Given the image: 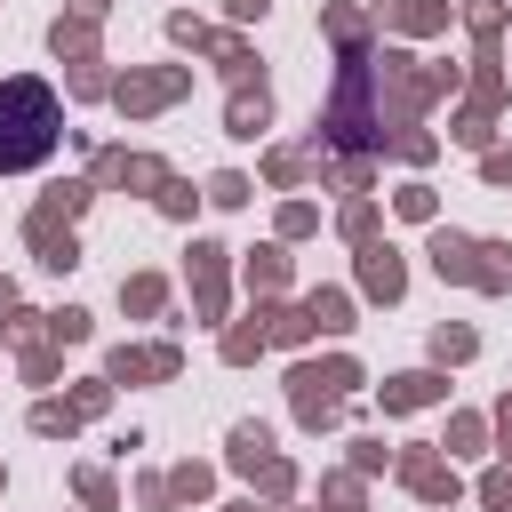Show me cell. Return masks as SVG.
Segmentation results:
<instances>
[{
    "instance_id": "obj_1",
    "label": "cell",
    "mask_w": 512,
    "mask_h": 512,
    "mask_svg": "<svg viewBox=\"0 0 512 512\" xmlns=\"http://www.w3.org/2000/svg\"><path fill=\"white\" fill-rule=\"evenodd\" d=\"M56 128L64 112L40 80H0V168H40L56 152Z\"/></svg>"
},
{
    "instance_id": "obj_2",
    "label": "cell",
    "mask_w": 512,
    "mask_h": 512,
    "mask_svg": "<svg viewBox=\"0 0 512 512\" xmlns=\"http://www.w3.org/2000/svg\"><path fill=\"white\" fill-rule=\"evenodd\" d=\"M112 96H120V112H152V104H176V96H184V72H136V80H120Z\"/></svg>"
},
{
    "instance_id": "obj_3",
    "label": "cell",
    "mask_w": 512,
    "mask_h": 512,
    "mask_svg": "<svg viewBox=\"0 0 512 512\" xmlns=\"http://www.w3.org/2000/svg\"><path fill=\"white\" fill-rule=\"evenodd\" d=\"M432 264H440V280H480V240L440 232V240H432Z\"/></svg>"
},
{
    "instance_id": "obj_4",
    "label": "cell",
    "mask_w": 512,
    "mask_h": 512,
    "mask_svg": "<svg viewBox=\"0 0 512 512\" xmlns=\"http://www.w3.org/2000/svg\"><path fill=\"white\" fill-rule=\"evenodd\" d=\"M112 376H176V344H120L112 352Z\"/></svg>"
},
{
    "instance_id": "obj_5",
    "label": "cell",
    "mask_w": 512,
    "mask_h": 512,
    "mask_svg": "<svg viewBox=\"0 0 512 512\" xmlns=\"http://www.w3.org/2000/svg\"><path fill=\"white\" fill-rule=\"evenodd\" d=\"M360 288L392 304V296H400V256H392V248H368V256H360Z\"/></svg>"
},
{
    "instance_id": "obj_6",
    "label": "cell",
    "mask_w": 512,
    "mask_h": 512,
    "mask_svg": "<svg viewBox=\"0 0 512 512\" xmlns=\"http://www.w3.org/2000/svg\"><path fill=\"white\" fill-rule=\"evenodd\" d=\"M224 248H192V288H200V312L216 320V296H224V264H216Z\"/></svg>"
},
{
    "instance_id": "obj_7",
    "label": "cell",
    "mask_w": 512,
    "mask_h": 512,
    "mask_svg": "<svg viewBox=\"0 0 512 512\" xmlns=\"http://www.w3.org/2000/svg\"><path fill=\"white\" fill-rule=\"evenodd\" d=\"M440 392H448V384L416 368V376H392V384H384V408H424V400H440Z\"/></svg>"
},
{
    "instance_id": "obj_8",
    "label": "cell",
    "mask_w": 512,
    "mask_h": 512,
    "mask_svg": "<svg viewBox=\"0 0 512 512\" xmlns=\"http://www.w3.org/2000/svg\"><path fill=\"white\" fill-rule=\"evenodd\" d=\"M264 120H272V96H264V88H240V96H232V136H256Z\"/></svg>"
},
{
    "instance_id": "obj_9",
    "label": "cell",
    "mask_w": 512,
    "mask_h": 512,
    "mask_svg": "<svg viewBox=\"0 0 512 512\" xmlns=\"http://www.w3.org/2000/svg\"><path fill=\"white\" fill-rule=\"evenodd\" d=\"M400 472H408V488H424V496H456V472H448V464H432V456H408Z\"/></svg>"
},
{
    "instance_id": "obj_10",
    "label": "cell",
    "mask_w": 512,
    "mask_h": 512,
    "mask_svg": "<svg viewBox=\"0 0 512 512\" xmlns=\"http://www.w3.org/2000/svg\"><path fill=\"white\" fill-rule=\"evenodd\" d=\"M392 24L400 32H432V24H448V8L440 0H392Z\"/></svg>"
},
{
    "instance_id": "obj_11",
    "label": "cell",
    "mask_w": 512,
    "mask_h": 512,
    "mask_svg": "<svg viewBox=\"0 0 512 512\" xmlns=\"http://www.w3.org/2000/svg\"><path fill=\"white\" fill-rule=\"evenodd\" d=\"M264 456H272V432H264V424H240V432H232V464H240V472H256Z\"/></svg>"
},
{
    "instance_id": "obj_12",
    "label": "cell",
    "mask_w": 512,
    "mask_h": 512,
    "mask_svg": "<svg viewBox=\"0 0 512 512\" xmlns=\"http://www.w3.org/2000/svg\"><path fill=\"white\" fill-rule=\"evenodd\" d=\"M120 296H128V312H160V296H168V288H160L152 272H136V280L120 288Z\"/></svg>"
},
{
    "instance_id": "obj_13",
    "label": "cell",
    "mask_w": 512,
    "mask_h": 512,
    "mask_svg": "<svg viewBox=\"0 0 512 512\" xmlns=\"http://www.w3.org/2000/svg\"><path fill=\"white\" fill-rule=\"evenodd\" d=\"M48 336H56V344H80V336H88V312H72V304H64V312L48 320Z\"/></svg>"
},
{
    "instance_id": "obj_14",
    "label": "cell",
    "mask_w": 512,
    "mask_h": 512,
    "mask_svg": "<svg viewBox=\"0 0 512 512\" xmlns=\"http://www.w3.org/2000/svg\"><path fill=\"white\" fill-rule=\"evenodd\" d=\"M256 352H264V328H232L224 336V360H256Z\"/></svg>"
},
{
    "instance_id": "obj_15",
    "label": "cell",
    "mask_w": 512,
    "mask_h": 512,
    "mask_svg": "<svg viewBox=\"0 0 512 512\" xmlns=\"http://www.w3.org/2000/svg\"><path fill=\"white\" fill-rule=\"evenodd\" d=\"M432 352H440V360H472V328H440Z\"/></svg>"
},
{
    "instance_id": "obj_16",
    "label": "cell",
    "mask_w": 512,
    "mask_h": 512,
    "mask_svg": "<svg viewBox=\"0 0 512 512\" xmlns=\"http://www.w3.org/2000/svg\"><path fill=\"white\" fill-rule=\"evenodd\" d=\"M208 200H216V208H240V200H248V176H216Z\"/></svg>"
},
{
    "instance_id": "obj_17",
    "label": "cell",
    "mask_w": 512,
    "mask_h": 512,
    "mask_svg": "<svg viewBox=\"0 0 512 512\" xmlns=\"http://www.w3.org/2000/svg\"><path fill=\"white\" fill-rule=\"evenodd\" d=\"M160 208L168 216H192V184H160Z\"/></svg>"
},
{
    "instance_id": "obj_18",
    "label": "cell",
    "mask_w": 512,
    "mask_h": 512,
    "mask_svg": "<svg viewBox=\"0 0 512 512\" xmlns=\"http://www.w3.org/2000/svg\"><path fill=\"white\" fill-rule=\"evenodd\" d=\"M480 496H488V504H496V512H512V472H496V480H488V488H480Z\"/></svg>"
},
{
    "instance_id": "obj_19",
    "label": "cell",
    "mask_w": 512,
    "mask_h": 512,
    "mask_svg": "<svg viewBox=\"0 0 512 512\" xmlns=\"http://www.w3.org/2000/svg\"><path fill=\"white\" fill-rule=\"evenodd\" d=\"M264 8H272V0H224V16H232V24H248V16H264Z\"/></svg>"
},
{
    "instance_id": "obj_20",
    "label": "cell",
    "mask_w": 512,
    "mask_h": 512,
    "mask_svg": "<svg viewBox=\"0 0 512 512\" xmlns=\"http://www.w3.org/2000/svg\"><path fill=\"white\" fill-rule=\"evenodd\" d=\"M488 184H512V152H488Z\"/></svg>"
},
{
    "instance_id": "obj_21",
    "label": "cell",
    "mask_w": 512,
    "mask_h": 512,
    "mask_svg": "<svg viewBox=\"0 0 512 512\" xmlns=\"http://www.w3.org/2000/svg\"><path fill=\"white\" fill-rule=\"evenodd\" d=\"M72 8H80V16H104V0H72Z\"/></svg>"
},
{
    "instance_id": "obj_22",
    "label": "cell",
    "mask_w": 512,
    "mask_h": 512,
    "mask_svg": "<svg viewBox=\"0 0 512 512\" xmlns=\"http://www.w3.org/2000/svg\"><path fill=\"white\" fill-rule=\"evenodd\" d=\"M504 448H512V400H504Z\"/></svg>"
}]
</instances>
